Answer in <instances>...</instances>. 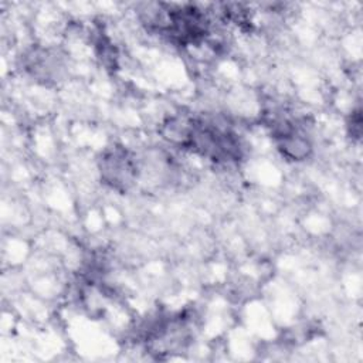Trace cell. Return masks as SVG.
Returning <instances> with one entry per match:
<instances>
[{
  "instance_id": "obj_2",
  "label": "cell",
  "mask_w": 363,
  "mask_h": 363,
  "mask_svg": "<svg viewBox=\"0 0 363 363\" xmlns=\"http://www.w3.org/2000/svg\"><path fill=\"white\" fill-rule=\"evenodd\" d=\"M99 172L104 183L115 190L125 191L138 177V163L125 147L112 146L102 153Z\"/></svg>"
},
{
  "instance_id": "obj_1",
  "label": "cell",
  "mask_w": 363,
  "mask_h": 363,
  "mask_svg": "<svg viewBox=\"0 0 363 363\" xmlns=\"http://www.w3.org/2000/svg\"><path fill=\"white\" fill-rule=\"evenodd\" d=\"M183 149L217 163H234L242 153L240 139L230 128L193 116Z\"/></svg>"
}]
</instances>
